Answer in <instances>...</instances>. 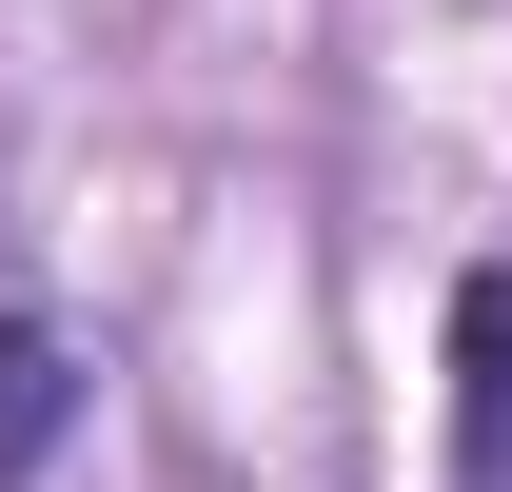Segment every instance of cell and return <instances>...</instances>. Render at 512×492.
<instances>
[{
  "label": "cell",
  "mask_w": 512,
  "mask_h": 492,
  "mask_svg": "<svg viewBox=\"0 0 512 492\" xmlns=\"http://www.w3.org/2000/svg\"><path fill=\"white\" fill-rule=\"evenodd\" d=\"M60 433H79V355H60V335H40V315H0V492L40 473Z\"/></svg>",
  "instance_id": "7a4b0ae2"
},
{
  "label": "cell",
  "mask_w": 512,
  "mask_h": 492,
  "mask_svg": "<svg viewBox=\"0 0 512 492\" xmlns=\"http://www.w3.org/2000/svg\"><path fill=\"white\" fill-rule=\"evenodd\" d=\"M453 492H512V256L453 276Z\"/></svg>",
  "instance_id": "6da1fadb"
}]
</instances>
